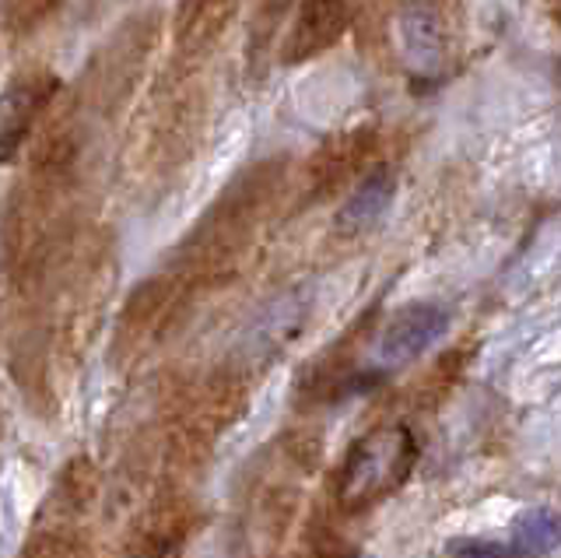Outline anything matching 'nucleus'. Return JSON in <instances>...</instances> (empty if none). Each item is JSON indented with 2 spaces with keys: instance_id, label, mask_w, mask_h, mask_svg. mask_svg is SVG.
Masks as SVG:
<instances>
[{
  "instance_id": "7ed1b4c3",
  "label": "nucleus",
  "mask_w": 561,
  "mask_h": 558,
  "mask_svg": "<svg viewBox=\"0 0 561 558\" xmlns=\"http://www.w3.org/2000/svg\"><path fill=\"white\" fill-rule=\"evenodd\" d=\"M110 285V260H105L102 247H92L70 264L67 282L60 285V344L70 352H78L88 344V334L95 330L102 295Z\"/></svg>"
},
{
  "instance_id": "f03ea898",
  "label": "nucleus",
  "mask_w": 561,
  "mask_h": 558,
  "mask_svg": "<svg viewBox=\"0 0 561 558\" xmlns=\"http://www.w3.org/2000/svg\"><path fill=\"white\" fill-rule=\"evenodd\" d=\"M190 292H193V282L183 271L158 274V277H148L145 285H137L116 323V358L119 362L137 358L140 352H148L151 344L162 341L175 327V320L183 317Z\"/></svg>"
},
{
  "instance_id": "1a4fd4ad",
  "label": "nucleus",
  "mask_w": 561,
  "mask_h": 558,
  "mask_svg": "<svg viewBox=\"0 0 561 558\" xmlns=\"http://www.w3.org/2000/svg\"><path fill=\"white\" fill-rule=\"evenodd\" d=\"M403 57L414 71H435L446 57V32L428 4H411L400 19Z\"/></svg>"
},
{
  "instance_id": "6e6552de",
  "label": "nucleus",
  "mask_w": 561,
  "mask_h": 558,
  "mask_svg": "<svg viewBox=\"0 0 561 558\" xmlns=\"http://www.w3.org/2000/svg\"><path fill=\"white\" fill-rule=\"evenodd\" d=\"M239 0H183L175 11V46L180 54L193 57L215 46L225 29L232 25Z\"/></svg>"
},
{
  "instance_id": "2eb2a0df",
  "label": "nucleus",
  "mask_w": 561,
  "mask_h": 558,
  "mask_svg": "<svg viewBox=\"0 0 561 558\" xmlns=\"http://www.w3.org/2000/svg\"><path fill=\"white\" fill-rule=\"evenodd\" d=\"M453 558H516V551L499 540H481V537H460L449 545Z\"/></svg>"
},
{
  "instance_id": "9b49d317",
  "label": "nucleus",
  "mask_w": 561,
  "mask_h": 558,
  "mask_svg": "<svg viewBox=\"0 0 561 558\" xmlns=\"http://www.w3.org/2000/svg\"><path fill=\"white\" fill-rule=\"evenodd\" d=\"M508 548L516 558H543L561 548V513L548 505H530L508 523Z\"/></svg>"
},
{
  "instance_id": "f8f14e48",
  "label": "nucleus",
  "mask_w": 561,
  "mask_h": 558,
  "mask_svg": "<svg viewBox=\"0 0 561 558\" xmlns=\"http://www.w3.org/2000/svg\"><path fill=\"white\" fill-rule=\"evenodd\" d=\"M376 145V134L373 130H351L344 137H337L333 145H327L320 151V159L312 162V172L320 176L323 183V194L327 190H337L341 183H347L351 176L358 172V166L365 162V155L373 151Z\"/></svg>"
},
{
  "instance_id": "9d476101",
  "label": "nucleus",
  "mask_w": 561,
  "mask_h": 558,
  "mask_svg": "<svg viewBox=\"0 0 561 558\" xmlns=\"http://www.w3.org/2000/svg\"><path fill=\"white\" fill-rule=\"evenodd\" d=\"M22 558H95V555L88 548L84 534L70 523V513L60 510V505H53L28 534Z\"/></svg>"
},
{
  "instance_id": "dca6fc26",
  "label": "nucleus",
  "mask_w": 561,
  "mask_h": 558,
  "mask_svg": "<svg viewBox=\"0 0 561 558\" xmlns=\"http://www.w3.org/2000/svg\"><path fill=\"white\" fill-rule=\"evenodd\" d=\"M554 71H558V84H561V60H558V67H554Z\"/></svg>"
},
{
  "instance_id": "39448f33",
  "label": "nucleus",
  "mask_w": 561,
  "mask_h": 558,
  "mask_svg": "<svg viewBox=\"0 0 561 558\" xmlns=\"http://www.w3.org/2000/svg\"><path fill=\"white\" fill-rule=\"evenodd\" d=\"M351 22L347 0H298L291 14V25L280 43V60L285 64H306L344 36Z\"/></svg>"
},
{
  "instance_id": "ddd939ff",
  "label": "nucleus",
  "mask_w": 561,
  "mask_h": 558,
  "mask_svg": "<svg viewBox=\"0 0 561 558\" xmlns=\"http://www.w3.org/2000/svg\"><path fill=\"white\" fill-rule=\"evenodd\" d=\"M95 488H99V475L92 460L75 457L64 470H60V481H57V505L67 513H81L92 505L95 499Z\"/></svg>"
},
{
  "instance_id": "0eeeda50",
  "label": "nucleus",
  "mask_w": 561,
  "mask_h": 558,
  "mask_svg": "<svg viewBox=\"0 0 561 558\" xmlns=\"http://www.w3.org/2000/svg\"><path fill=\"white\" fill-rule=\"evenodd\" d=\"M393 194H397L393 169H386V166L368 169L365 176L347 190V197L341 201L337 215H333V229L347 239L365 236L368 229H376L386 212H390Z\"/></svg>"
},
{
  "instance_id": "423d86ee",
  "label": "nucleus",
  "mask_w": 561,
  "mask_h": 558,
  "mask_svg": "<svg viewBox=\"0 0 561 558\" xmlns=\"http://www.w3.org/2000/svg\"><path fill=\"white\" fill-rule=\"evenodd\" d=\"M449 309L438 303H408L400 306L390 323L382 327L379 338V358L386 365H403L425 355L428 348L446 334Z\"/></svg>"
},
{
  "instance_id": "f257e3e1",
  "label": "nucleus",
  "mask_w": 561,
  "mask_h": 558,
  "mask_svg": "<svg viewBox=\"0 0 561 558\" xmlns=\"http://www.w3.org/2000/svg\"><path fill=\"white\" fill-rule=\"evenodd\" d=\"M417 464V443L408 425H382L351 446L341 467L337 502L347 513L368 510V505L393 496L411 478Z\"/></svg>"
},
{
  "instance_id": "4468645a",
  "label": "nucleus",
  "mask_w": 561,
  "mask_h": 558,
  "mask_svg": "<svg viewBox=\"0 0 561 558\" xmlns=\"http://www.w3.org/2000/svg\"><path fill=\"white\" fill-rule=\"evenodd\" d=\"M60 0H8V22L14 32H32L35 25H43Z\"/></svg>"
},
{
  "instance_id": "20e7f679",
  "label": "nucleus",
  "mask_w": 561,
  "mask_h": 558,
  "mask_svg": "<svg viewBox=\"0 0 561 558\" xmlns=\"http://www.w3.org/2000/svg\"><path fill=\"white\" fill-rule=\"evenodd\" d=\"M57 78L49 71H35L11 81L0 92V162H11L22 145L39 127L43 113L49 110V102L57 99Z\"/></svg>"
}]
</instances>
